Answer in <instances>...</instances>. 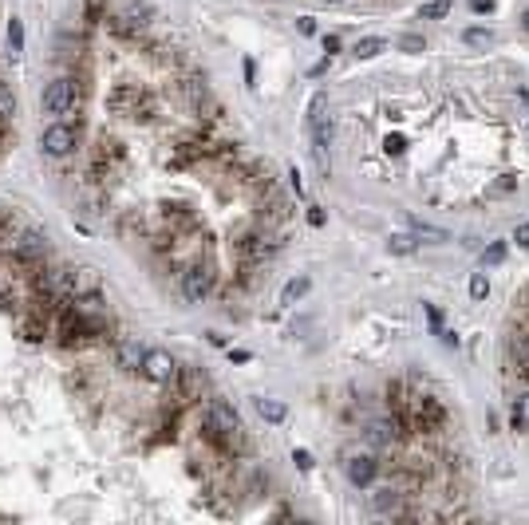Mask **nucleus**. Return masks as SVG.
<instances>
[{"label": "nucleus", "mask_w": 529, "mask_h": 525, "mask_svg": "<svg viewBox=\"0 0 529 525\" xmlns=\"http://www.w3.org/2000/svg\"><path fill=\"white\" fill-rule=\"evenodd\" d=\"M308 135L320 170H328V143H332V119H328V95H312L308 103Z\"/></svg>", "instance_id": "nucleus-1"}, {"label": "nucleus", "mask_w": 529, "mask_h": 525, "mask_svg": "<svg viewBox=\"0 0 529 525\" xmlns=\"http://www.w3.org/2000/svg\"><path fill=\"white\" fill-rule=\"evenodd\" d=\"M107 107H111L115 115H123V119H150L154 115V95H146L143 87H135V83H123V87H115V91L107 95Z\"/></svg>", "instance_id": "nucleus-2"}, {"label": "nucleus", "mask_w": 529, "mask_h": 525, "mask_svg": "<svg viewBox=\"0 0 529 525\" xmlns=\"http://www.w3.org/2000/svg\"><path fill=\"white\" fill-rule=\"evenodd\" d=\"M40 107H43V115H71L79 107V83L71 76L51 79L40 95Z\"/></svg>", "instance_id": "nucleus-3"}, {"label": "nucleus", "mask_w": 529, "mask_h": 525, "mask_svg": "<svg viewBox=\"0 0 529 525\" xmlns=\"http://www.w3.org/2000/svg\"><path fill=\"white\" fill-rule=\"evenodd\" d=\"M103 20H107V28H111L115 36H138L154 20V9L146 4V0H127V4H123V12L103 16Z\"/></svg>", "instance_id": "nucleus-4"}, {"label": "nucleus", "mask_w": 529, "mask_h": 525, "mask_svg": "<svg viewBox=\"0 0 529 525\" xmlns=\"http://www.w3.org/2000/svg\"><path fill=\"white\" fill-rule=\"evenodd\" d=\"M9 253L16 265H40L43 257H48V233H40V229H20L16 241L9 245Z\"/></svg>", "instance_id": "nucleus-5"}, {"label": "nucleus", "mask_w": 529, "mask_h": 525, "mask_svg": "<svg viewBox=\"0 0 529 525\" xmlns=\"http://www.w3.org/2000/svg\"><path fill=\"white\" fill-rule=\"evenodd\" d=\"M76 146H79V131L68 127V123H51L40 135V151L48 154V158H68Z\"/></svg>", "instance_id": "nucleus-6"}, {"label": "nucleus", "mask_w": 529, "mask_h": 525, "mask_svg": "<svg viewBox=\"0 0 529 525\" xmlns=\"http://www.w3.org/2000/svg\"><path fill=\"white\" fill-rule=\"evenodd\" d=\"M138 372H143L150 383H166V387H170L174 375H178V364H174L170 352H163V347H150V352H143V367H138Z\"/></svg>", "instance_id": "nucleus-7"}, {"label": "nucleus", "mask_w": 529, "mask_h": 525, "mask_svg": "<svg viewBox=\"0 0 529 525\" xmlns=\"http://www.w3.org/2000/svg\"><path fill=\"white\" fill-rule=\"evenodd\" d=\"M210 288H214V269H210V265H190V269L182 272V297H186L190 305H202V300L210 297Z\"/></svg>", "instance_id": "nucleus-8"}, {"label": "nucleus", "mask_w": 529, "mask_h": 525, "mask_svg": "<svg viewBox=\"0 0 529 525\" xmlns=\"http://www.w3.org/2000/svg\"><path fill=\"white\" fill-rule=\"evenodd\" d=\"M344 474H348L351 486H371L379 474V462L371 454H351L348 462H344Z\"/></svg>", "instance_id": "nucleus-9"}, {"label": "nucleus", "mask_w": 529, "mask_h": 525, "mask_svg": "<svg viewBox=\"0 0 529 525\" xmlns=\"http://www.w3.org/2000/svg\"><path fill=\"white\" fill-rule=\"evenodd\" d=\"M99 292V272L95 269H68V300Z\"/></svg>", "instance_id": "nucleus-10"}, {"label": "nucleus", "mask_w": 529, "mask_h": 525, "mask_svg": "<svg viewBox=\"0 0 529 525\" xmlns=\"http://www.w3.org/2000/svg\"><path fill=\"white\" fill-rule=\"evenodd\" d=\"M399 434H407V431H399V419H391V423H387V419H379V423H371V427H367V439H371V442H379V447H391V442L399 439Z\"/></svg>", "instance_id": "nucleus-11"}, {"label": "nucleus", "mask_w": 529, "mask_h": 525, "mask_svg": "<svg viewBox=\"0 0 529 525\" xmlns=\"http://www.w3.org/2000/svg\"><path fill=\"white\" fill-rule=\"evenodd\" d=\"M411 233H415L418 241H431V245H446V241H451L446 229L431 225V221H418V218H411Z\"/></svg>", "instance_id": "nucleus-12"}, {"label": "nucleus", "mask_w": 529, "mask_h": 525, "mask_svg": "<svg viewBox=\"0 0 529 525\" xmlns=\"http://www.w3.org/2000/svg\"><path fill=\"white\" fill-rule=\"evenodd\" d=\"M257 415L264 419V423H284V419H289V407L281 403V399H257Z\"/></svg>", "instance_id": "nucleus-13"}, {"label": "nucleus", "mask_w": 529, "mask_h": 525, "mask_svg": "<svg viewBox=\"0 0 529 525\" xmlns=\"http://www.w3.org/2000/svg\"><path fill=\"white\" fill-rule=\"evenodd\" d=\"M399 498H403V494H399V486H384V490H376V498H371V506H376L379 509V514H395V509H399Z\"/></svg>", "instance_id": "nucleus-14"}, {"label": "nucleus", "mask_w": 529, "mask_h": 525, "mask_svg": "<svg viewBox=\"0 0 529 525\" xmlns=\"http://www.w3.org/2000/svg\"><path fill=\"white\" fill-rule=\"evenodd\" d=\"M119 367L123 372H138V367H143V347H138L135 340L119 344Z\"/></svg>", "instance_id": "nucleus-15"}, {"label": "nucleus", "mask_w": 529, "mask_h": 525, "mask_svg": "<svg viewBox=\"0 0 529 525\" xmlns=\"http://www.w3.org/2000/svg\"><path fill=\"white\" fill-rule=\"evenodd\" d=\"M308 288H312V280H308V277H292L289 285L281 288V305H284V308H292V305H297V300L308 292Z\"/></svg>", "instance_id": "nucleus-16"}, {"label": "nucleus", "mask_w": 529, "mask_h": 525, "mask_svg": "<svg viewBox=\"0 0 529 525\" xmlns=\"http://www.w3.org/2000/svg\"><path fill=\"white\" fill-rule=\"evenodd\" d=\"M384 48H387V40H379V36H364V40L351 48V56H356V60H376Z\"/></svg>", "instance_id": "nucleus-17"}, {"label": "nucleus", "mask_w": 529, "mask_h": 525, "mask_svg": "<svg viewBox=\"0 0 529 525\" xmlns=\"http://www.w3.org/2000/svg\"><path fill=\"white\" fill-rule=\"evenodd\" d=\"M237 249H241V257H245V261H261V257L269 253V245H264V238H257V233H245Z\"/></svg>", "instance_id": "nucleus-18"}, {"label": "nucleus", "mask_w": 529, "mask_h": 525, "mask_svg": "<svg viewBox=\"0 0 529 525\" xmlns=\"http://www.w3.org/2000/svg\"><path fill=\"white\" fill-rule=\"evenodd\" d=\"M510 423H513V431H529V391H525V395H518V399H513Z\"/></svg>", "instance_id": "nucleus-19"}, {"label": "nucleus", "mask_w": 529, "mask_h": 525, "mask_svg": "<svg viewBox=\"0 0 529 525\" xmlns=\"http://www.w3.org/2000/svg\"><path fill=\"white\" fill-rule=\"evenodd\" d=\"M451 9H454V0H427L418 9V20H443V16H451Z\"/></svg>", "instance_id": "nucleus-20"}, {"label": "nucleus", "mask_w": 529, "mask_h": 525, "mask_svg": "<svg viewBox=\"0 0 529 525\" xmlns=\"http://www.w3.org/2000/svg\"><path fill=\"white\" fill-rule=\"evenodd\" d=\"M4 36H9V51H12V56H20V51H24V20L12 16L9 28H4Z\"/></svg>", "instance_id": "nucleus-21"}, {"label": "nucleus", "mask_w": 529, "mask_h": 525, "mask_svg": "<svg viewBox=\"0 0 529 525\" xmlns=\"http://www.w3.org/2000/svg\"><path fill=\"white\" fill-rule=\"evenodd\" d=\"M415 245H418L415 233H391V238H387V249H391V253H399V257L415 253Z\"/></svg>", "instance_id": "nucleus-22"}, {"label": "nucleus", "mask_w": 529, "mask_h": 525, "mask_svg": "<svg viewBox=\"0 0 529 525\" xmlns=\"http://www.w3.org/2000/svg\"><path fill=\"white\" fill-rule=\"evenodd\" d=\"M462 40H466L470 48H490V44H494V32H490V28H466Z\"/></svg>", "instance_id": "nucleus-23"}, {"label": "nucleus", "mask_w": 529, "mask_h": 525, "mask_svg": "<svg viewBox=\"0 0 529 525\" xmlns=\"http://www.w3.org/2000/svg\"><path fill=\"white\" fill-rule=\"evenodd\" d=\"M0 115H4V119L16 115V95H12V87L4 83V79H0Z\"/></svg>", "instance_id": "nucleus-24"}, {"label": "nucleus", "mask_w": 529, "mask_h": 525, "mask_svg": "<svg viewBox=\"0 0 529 525\" xmlns=\"http://www.w3.org/2000/svg\"><path fill=\"white\" fill-rule=\"evenodd\" d=\"M470 297H474V300H486V297H490V280H486V272H474V277H470Z\"/></svg>", "instance_id": "nucleus-25"}, {"label": "nucleus", "mask_w": 529, "mask_h": 525, "mask_svg": "<svg viewBox=\"0 0 529 525\" xmlns=\"http://www.w3.org/2000/svg\"><path fill=\"white\" fill-rule=\"evenodd\" d=\"M502 261H505V245H502V241H494V245L482 253V265H502Z\"/></svg>", "instance_id": "nucleus-26"}, {"label": "nucleus", "mask_w": 529, "mask_h": 525, "mask_svg": "<svg viewBox=\"0 0 529 525\" xmlns=\"http://www.w3.org/2000/svg\"><path fill=\"white\" fill-rule=\"evenodd\" d=\"M83 16H87V24L107 16V12H103V0H83Z\"/></svg>", "instance_id": "nucleus-27"}, {"label": "nucleus", "mask_w": 529, "mask_h": 525, "mask_svg": "<svg viewBox=\"0 0 529 525\" xmlns=\"http://www.w3.org/2000/svg\"><path fill=\"white\" fill-rule=\"evenodd\" d=\"M513 186H518V178H513V174H502V178H498L494 186H490V194H494V198H498V194H510Z\"/></svg>", "instance_id": "nucleus-28"}, {"label": "nucleus", "mask_w": 529, "mask_h": 525, "mask_svg": "<svg viewBox=\"0 0 529 525\" xmlns=\"http://www.w3.org/2000/svg\"><path fill=\"white\" fill-rule=\"evenodd\" d=\"M384 151L387 154H403V151H407V138H403V135H387L384 138Z\"/></svg>", "instance_id": "nucleus-29"}, {"label": "nucleus", "mask_w": 529, "mask_h": 525, "mask_svg": "<svg viewBox=\"0 0 529 525\" xmlns=\"http://www.w3.org/2000/svg\"><path fill=\"white\" fill-rule=\"evenodd\" d=\"M292 462H297V470H312V454L308 450H292Z\"/></svg>", "instance_id": "nucleus-30"}, {"label": "nucleus", "mask_w": 529, "mask_h": 525, "mask_svg": "<svg viewBox=\"0 0 529 525\" xmlns=\"http://www.w3.org/2000/svg\"><path fill=\"white\" fill-rule=\"evenodd\" d=\"M513 241H518L521 249H529V221H521V225L513 229Z\"/></svg>", "instance_id": "nucleus-31"}, {"label": "nucleus", "mask_w": 529, "mask_h": 525, "mask_svg": "<svg viewBox=\"0 0 529 525\" xmlns=\"http://www.w3.org/2000/svg\"><path fill=\"white\" fill-rule=\"evenodd\" d=\"M399 48H403V51H423V40H418V36H403Z\"/></svg>", "instance_id": "nucleus-32"}, {"label": "nucleus", "mask_w": 529, "mask_h": 525, "mask_svg": "<svg viewBox=\"0 0 529 525\" xmlns=\"http://www.w3.org/2000/svg\"><path fill=\"white\" fill-rule=\"evenodd\" d=\"M427 320H431V328H435V332H443V312H438L435 305H427Z\"/></svg>", "instance_id": "nucleus-33"}, {"label": "nucleus", "mask_w": 529, "mask_h": 525, "mask_svg": "<svg viewBox=\"0 0 529 525\" xmlns=\"http://www.w3.org/2000/svg\"><path fill=\"white\" fill-rule=\"evenodd\" d=\"M289 186H292V190H297V198H300V194H304V182H300V174H297V166H292V170H289Z\"/></svg>", "instance_id": "nucleus-34"}, {"label": "nucleus", "mask_w": 529, "mask_h": 525, "mask_svg": "<svg viewBox=\"0 0 529 525\" xmlns=\"http://www.w3.org/2000/svg\"><path fill=\"white\" fill-rule=\"evenodd\" d=\"M308 225H316V229L324 225V210H316V205H312V210H308Z\"/></svg>", "instance_id": "nucleus-35"}, {"label": "nucleus", "mask_w": 529, "mask_h": 525, "mask_svg": "<svg viewBox=\"0 0 529 525\" xmlns=\"http://www.w3.org/2000/svg\"><path fill=\"white\" fill-rule=\"evenodd\" d=\"M324 51H328V60H332L336 51H340V40H336V36H324Z\"/></svg>", "instance_id": "nucleus-36"}, {"label": "nucleus", "mask_w": 529, "mask_h": 525, "mask_svg": "<svg viewBox=\"0 0 529 525\" xmlns=\"http://www.w3.org/2000/svg\"><path fill=\"white\" fill-rule=\"evenodd\" d=\"M470 9L474 12H494V0H470Z\"/></svg>", "instance_id": "nucleus-37"}, {"label": "nucleus", "mask_w": 529, "mask_h": 525, "mask_svg": "<svg viewBox=\"0 0 529 525\" xmlns=\"http://www.w3.org/2000/svg\"><path fill=\"white\" fill-rule=\"evenodd\" d=\"M230 360H233V364H249V360H253V356H249V352H241V347H237V352H230Z\"/></svg>", "instance_id": "nucleus-38"}, {"label": "nucleus", "mask_w": 529, "mask_h": 525, "mask_svg": "<svg viewBox=\"0 0 529 525\" xmlns=\"http://www.w3.org/2000/svg\"><path fill=\"white\" fill-rule=\"evenodd\" d=\"M253 79H257V68H253V60H245V83L253 87Z\"/></svg>", "instance_id": "nucleus-39"}, {"label": "nucleus", "mask_w": 529, "mask_h": 525, "mask_svg": "<svg viewBox=\"0 0 529 525\" xmlns=\"http://www.w3.org/2000/svg\"><path fill=\"white\" fill-rule=\"evenodd\" d=\"M518 372H521V375H525V379H529V356H525V360H518Z\"/></svg>", "instance_id": "nucleus-40"}, {"label": "nucleus", "mask_w": 529, "mask_h": 525, "mask_svg": "<svg viewBox=\"0 0 529 525\" xmlns=\"http://www.w3.org/2000/svg\"><path fill=\"white\" fill-rule=\"evenodd\" d=\"M316 4H344V0H316Z\"/></svg>", "instance_id": "nucleus-41"}, {"label": "nucleus", "mask_w": 529, "mask_h": 525, "mask_svg": "<svg viewBox=\"0 0 529 525\" xmlns=\"http://www.w3.org/2000/svg\"><path fill=\"white\" fill-rule=\"evenodd\" d=\"M521 24H525V32H529V9H525V16H521Z\"/></svg>", "instance_id": "nucleus-42"}]
</instances>
